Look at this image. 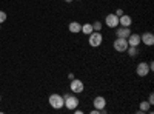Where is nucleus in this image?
<instances>
[{
    "instance_id": "obj_1",
    "label": "nucleus",
    "mask_w": 154,
    "mask_h": 114,
    "mask_svg": "<svg viewBox=\"0 0 154 114\" xmlns=\"http://www.w3.org/2000/svg\"><path fill=\"white\" fill-rule=\"evenodd\" d=\"M63 99H65V105H63V108L72 111V109H75L77 106H79V99H77V96L74 93L72 94H65Z\"/></svg>"
},
{
    "instance_id": "obj_2",
    "label": "nucleus",
    "mask_w": 154,
    "mask_h": 114,
    "mask_svg": "<svg viewBox=\"0 0 154 114\" xmlns=\"http://www.w3.org/2000/svg\"><path fill=\"white\" fill-rule=\"evenodd\" d=\"M48 102L54 109H62L63 105H65V99H63L62 94H51L49 99H48Z\"/></svg>"
},
{
    "instance_id": "obj_3",
    "label": "nucleus",
    "mask_w": 154,
    "mask_h": 114,
    "mask_svg": "<svg viewBox=\"0 0 154 114\" xmlns=\"http://www.w3.org/2000/svg\"><path fill=\"white\" fill-rule=\"evenodd\" d=\"M102 42H103V35L100 34V31H93L91 34L88 35V43H89V46L99 48V46L102 45Z\"/></svg>"
},
{
    "instance_id": "obj_4",
    "label": "nucleus",
    "mask_w": 154,
    "mask_h": 114,
    "mask_svg": "<svg viewBox=\"0 0 154 114\" xmlns=\"http://www.w3.org/2000/svg\"><path fill=\"white\" fill-rule=\"evenodd\" d=\"M112 46H114V49H116L117 53H125L126 48L130 46V45H128L126 39H123V37H116V40H114Z\"/></svg>"
},
{
    "instance_id": "obj_5",
    "label": "nucleus",
    "mask_w": 154,
    "mask_h": 114,
    "mask_svg": "<svg viewBox=\"0 0 154 114\" xmlns=\"http://www.w3.org/2000/svg\"><path fill=\"white\" fill-rule=\"evenodd\" d=\"M69 88L74 94H80L85 90V85L80 79H72V80H69Z\"/></svg>"
},
{
    "instance_id": "obj_6",
    "label": "nucleus",
    "mask_w": 154,
    "mask_h": 114,
    "mask_svg": "<svg viewBox=\"0 0 154 114\" xmlns=\"http://www.w3.org/2000/svg\"><path fill=\"white\" fill-rule=\"evenodd\" d=\"M93 105L96 109H99L100 112H105V106H106V99L103 96H97L93 100Z\"/></svg>"
},
{
    "instance_id": "obj_7",
    "label": "nucleus",
    "mask_w": 154,
    "mask_h": 114,
    "mask_svg": "<svg viewBox=\"0 0 154 114\" xmlns=\"http://www.w3.org/2000/svg\"><path fill=\"white\" fill-rule=\"evenodd\" d=\"M136 72L139 77H146V75L149 74V66H148V63L146 62H140L139 65L136 66Z\"/></svg>"
},
{
    "instance_id": "obj_8",
    "label": "nucleus",
    "mask_w": 154,
    "mask_h": 114,
    "mask_svg": "<svg viewBox=\"0 0 154 114\" xmlns=\"http://www.w3.org/2000/svg\"><path fill=\"white\" fill-rule=\"evenodd\" d=\"M105 23L108 25L109 28H117L119 26V17L116 14H108L105 17Z\"/></svg>"
},
{
    "instance_id": "obj_9",
    "label": "nucleus",
    "mask_w": 154,
    "mask_h": 114,
    "mask_svg": "<svg viewBox=\"0 0 154 114\" xmlns=\"http://www.w3.org/2000/svg\"><path fill=\"white\" fill-rule=\"evenodd\" d=\"M140 43H145L146 46H152L154 45V35L151 32H143L140 35Z\"/></svg>"
},
{
    "instance_id": "obj_10",
    "label": "nucleus",
    "mask_w": 154,
    "mask_h": 114,
    "mask_svg": "<svg viewBox=\"0 0 154 114\" xmlns=\"http://www.w3.org/2000/svg\"><path fill=\"white\" fill-rule=\"evenodd\" d=\"M131 34V29L130 26H117V29H116V37H123V39H126L128 35Z\"/></svg>"
},
{
    "instance_id": "obj_11",
    "label": "nucleus",
    "mask_w": 154,
    "mask_h": 114,
    "mask_svg": "<svg viewBox=\"0 0 154 114\" xmlns=\"http://www.w3.org/2000/svg\"><path fill=\"white\" fill-rule=\"evenodd\" d=\"M126 42H128V45L130 46H139L140 45V35L139 34H130L126 37Z\"/></svg>"
},
{
    "instance_id": "obj_12",
    "label": "nucleus",
    "mask_w": 154,
    "mask_h": 114,
    "mask_svg": "<svg viewBox=\"0 0 154 114\" xmlns=\"http://www.w3.org/2000/svg\"><path fill=\"white\" fill-rule=\"evenodd\" d=\"M119 25H120V26H131V25H133V17L126 16V14H122L119 17Z\"/></svg>"
},
{
    "instance_id": "obj_13",
    "label": "nucleus",
    "mask_w": 154,
    "mask_h": 114,
    "mask_svg": "<svg viewBox=\"0 0 154 114\" xmlns=\"http://www.w3.org/2000/svg\"><path fill=\"white\" fill-rule=\"evenodd\" d=\"M68 29H69V32H72V34H79L80 29H82V25H80L79 22H71V23L68 25Z\"/></svg>"
},
{
    "instance_id": "obj_14",
    "label": "nucleus",
    "mask_w": 154,
    "mask_h": 114,
    "mask_svg": "<svg viewBox=\"0 0 154 114\" xmlns=\"http://www.w3.org/2000/svg\"><path fill=\"white\" fill-rule=\"evenodd\" d=\"M125 53H128V56L134 59V57L139 56V46H128Z\"/></svg>"
},
{
    "instance_id": "obj_15",
    "label": "nucleus",
    "mask_w": 154,
    "mask_h": 114,
    "mask_svg": "<svg viewBox=\"0 0 154 114\" xmlns=\"http://www.w3.org/2000/svg\"><path fill=\"white\" fill-rule=\"evenodd\" d=\"M94 29H93V23H85V25H82V29H80V32H83L85 35H89Z\"/></svg>"
},
{
    "instance_id": "obj_16",
    "label": "nucleus",
    "mask_w": 154,
    "mask_h": 114,
    "mask_svg": "<svg viewBox=\"0 0 154 114\" xmlns=\"http://www.w3.org/2000/svg\"><path fill=\"white\" fill-rule=\"evenodd\" d=\"M149 109H151V105L148 103V100L140 102V109H139V112H148Z\"/></svg>"
},
{
    "instance_id": "obj_17",
    "label": "nucleus",
    "mask_w": 154,
    "mask_h": 114,
    "mask_svg": "<svg viewBox=\"0 0 154 114\" xmlns=\"http://www.w3.org/2000/svg\"><path fill=\"white\" fill-rule=\"evenodd\" d=\"M93 29H94V31H100V29H102V22L96 20V22L93 23Z\"/></svg>"
},
{
    "instance_id": "obj_18",
    "label": "nucleus",
    "mask_w": 154,
    "mask_h": 114,
    "mask_svg": "<svg viewBox=\"0 0 154 114\" xmlns=\"http://www.w3.org/2000/svg\"><path fill=\"white\" fill-rule=\"evenodd\" d=\"M6 20V12L5 11H0V23H3Z\"/></svg>"
},
{
    "instance_id": "obj_19",
    "label": "nucleus",
    "mask_w": 154,
    "mask_h": 114,
    "mask_svg": "<svg viewBox=\"0 0 154 114\" xmlns=\"http://www.w3.org/2000/svg\"><path fill=\"white\" fill-rule=\"evenodd\" d=\"M148 103H149V105H154V94H152V93H151L149 97H148Z\"/></svg>"
},
{
    "instance_id": "obj_20",
    "label": "nucleus",
    "mask_w": 154,
    "mask_h": 114,
    "mask_svg": "<svg viewBox=\"0 0 154 114\" xmlns=\"http://www.w3.org/2000/svg\"><path fill=\"white\" fill-rule=\"evenodd\" d=\"M114 14H116V16H117V17H120V16L123 14V11H122V9L119 8V9H116V12H114Z\"/></svg>"
},
{
    "instance_id": "obj_21",
    "label": "nucleus",
    "mask_w": 154,
    "mask_h": 114,
    "mask_svg": "<svg viewBox=\"0 0 154 114\" xmlns=\"http://www.w3.org/2000/svg\"><path fill=\"white\" fill-rule=\"evenodd\" d=\"M148 66H149V71H152V69H154V62H149Z\"/></svg>"
},
{
    "instance_id": "obj_22",
    "label": "nucleus",
    "mask_w": 154,
    "mask_h": 114,
    "mask_svg": "<svg viewBox=\"0 0 154 114\" xmlns=\"http://www.w3.org/2000/svg\"><path fill=\"white\" fill-rule=\"evenodd\" d=\"M68 79H69V80H72V79H74V74H72V72H69V74H68Z\"/></svg>"
},
{
    "instance_id": "obj_23",
    "label": "nucleus",
    "mask_w": 154,
    "mask_h": 114,
    "mask_svg": "<svg viewBox=\"0 0 154 114\" xmlns=\"http://www.w3.org/2000/svg\"><path fill=\"white\" fill-rule=\"evenodd\" d=\"M65 2H66V3H71V2H72V0H65Z\"/></svg>"
},
{
    "instance_id": "obj_24",
    "label": "nucleus",
    "mask_w": 154,
    "mask_h": 114,
    "mask_svg": "<svg viewBox=\"0 0 154 114\" xmlns=\"http://www.w3.org/2000/svg\"><path fill=\"white\" fill-rule=\"evenodd\" d=\"M75 2H80V0H75Z\"/></svg>"
},
{
    "instance_id": "obj_25",
    "label": "nucleus",
    "mask_w": 154,
    "mask_h": 114,
    "mask_svg": "<svg viewBox=\"0 0 154 114\" xmlns=\"http://www.w3.org/2000/svg\"><path fill=\"white\" fill-rule=\"evenodd\" d=\"M0 100H2V96H0Z\"/></svg>"
}]
</instances>
